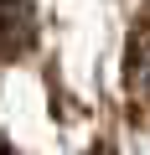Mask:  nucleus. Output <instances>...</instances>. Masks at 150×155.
<instances>
[{
    "label": "nucleus",
    "mask_w": 150,
    "mask_h": 155,
    "mask_svg": "<svg viewBox=\"0 0 150 155\" xmlns=\"http://www.w3.org/2000/svg\"><path fill=\"white\" fill-rule=\"evenodd\" d=\"M36 47V11L26 0H0V62H16Z\"/></svg>",
    "instance_id": "nucleus-1"
},
{
    "label": "nucleus",
    "mask_w": 150,
    "mask_h": 155,
    "mask_svg": "<svg viewBox=\"0 0 150 155\" xmlns=\"http://www.w3.org/2000/svg\"><path fill=\"white\" fill-rule=\"evenodd\" d=\"M124 88H129V104H135L140 114H150V26H140V31H135V41H129Z\"/></svg>",
    "instance_id": "nucleus-2"
},
{
    "label": "nucleus",
    "mask_w": 150,
    "mask_h": 155,
    "mask_svg": "<svg viewBox=\"0 0 150 155\" xmlns=\"http://www.w3.org/2000/svg\"><path fill=\"white\" fill-rule=\"evenodd\" d=\"M0 155H16V150H11V145H0Z\"/></svg>",
    "instance_id": "nucleus-3"
},
{
    "label": "nucleus",
    "mask_w": 150,
    "mask_h": 155,
    "mask_svg": "<svg viewBox=\"0 0 150 155\" xmlns=\"http://www.w3.org/2000/svg\"><path fill=\"white\" fill-rule=\"evenodd\" d=\"M93 155H114V150H93Z\"/></svg>",
    "instance_id": "nucleus-4"
}]
</instances>
